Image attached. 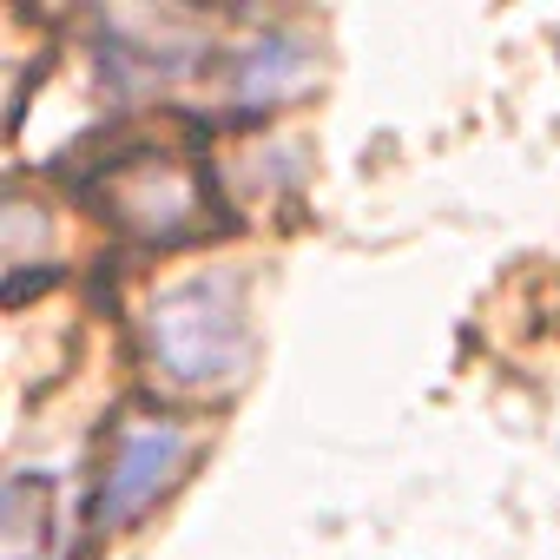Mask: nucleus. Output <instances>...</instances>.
Returning a JSON list of instances; mask_svg holds the SVG:
<instances>
[{
    "mask_svg": "<svg viewBox=\"0 0 560 560\" xmlns=\"http://www.w3.org/2000/svg\"><path fill=\"white\" fill-rule=\"evenodd\" d=\"M152 363L185 389H224L250 363V324L231 277H185L145 311Z\"/></svg>",
    "mask_w": 560,
    "mask_h": 560,
    "instance_id": "obj_1",
    "label": "nucleus"
},
{
    "mask_svg": "<svg viewBox=\"0 0 560 560\" xmlns=\"http://www.w3.org/2000/svg\"><path fill=\"white\" fill-rule=\"evenodd\" d=\"M191 455V435L172 429V422H145V429H126L113 462H106V488H100V527H126L132 514H145L172 475L185 468Z\"/></svg>",
    "mask_w": 560,
    "mask_h": 560,
    "instance_id": "obj_2",
    "label": "nucleus"
},
{
    "mask_svg": "<svg viewBox=\"0 0 560 560\" xmlns=\"http://www.w3.org/2000/svg\"><path fill=\"white\" fill-rule=\"evenodd\" d=\"M60 547V488L40 468H21L0 501V560H54Z\"/></svg>",
    "mask_w": 560,
    "mask_h": 560,
    "instance_id": "obj_3",
    "label": "nucleus"
},
{
    "mask_svg": "<svg viewBox=\"0 0 560 560\" xmlns=\"http://www.w3.org/2000/svg\"><path fill=\"white\" fill-rule=\"evenodd\" d=\"M298 86H311V47L304 40L270 34V40L237 54V80H231L237 106H277V100H291Z\"/></svg>",
    "mask_w": 560,
    "mask_h": 560,
    "instance_id": "obj_4",
    "label": "nucleus"
}]
</instances>
